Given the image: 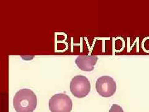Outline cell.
Segmentation results:
<instances>
[{"label":"cell","mask_w":149,"mask_h":112,"mask_svg":"<svg viewBox=\"0 0 149 112\" xmlns=\"http://www.w3.org/2000/svg\"><path fill=\"white\" fill-rule=\"evenodd\" d=\"M37 105V96L29 88H22L14 96L13 106L16 112H33Z\"/></svg>","instance_id":"1"},{"label":"cell","mask_w":149,"mask_h":112,"mask_svg":"<svg viewBox=\"0 0 149 112\" xmlns=\"http://www.w3.org/2000/svg\"><path fill=\"white\" fill-rule=\"evenodd\" d=\"M70 87L72 95L78 99L85 97L91 90L90 80L81 75L74 76L72 79Z\"/></svg>","instance_id":"3"},{"label":"cell","mask_w":149,"mask_h":112,"mask_svg":"<svg viewBox=\"0 0 149 112\" xmlns=\"http://www.w3.org/2000/svg\"><path fill=\"white\" fill-rule=\"evenodd\" d=\"M73 102L65 93H57L50 98L49 108L51 112H71Z\"/></svg>","instance_id":"2"},{"label":"cell","mask_w":149,"mask_h":112,"mask_svg":"<svg viewBox=\"0 0 149 112\" xmlns=\"http://www.w3.org/2000/svg\"><path fill=\"white\" fill-rule=\"evenodd\" d=\"M116 83L114 79L108 76L99 77L96 82V89L100 95L108 98L114 95L116 92Z\"/></svg>","instance_id":"4"},{"label":"cell","mask_w":149,"mask_h":112,"mask_svg":"<svg viewBox=\"0 0 149 112\" xmlns=\"http://www.w3.org/2000/svg\"><path fill=\"white\" fill-rule=\"evenodd\" d=\"M109 112H124L122 107L117 104H113L111 106Z\"/></svg>","instance_id":"6"},{"label":"cell","mask_w":149,"mask_h":112,"mask_svg":"<svg viewBox=\"0 0 149 112\" xmlns=\"http://www.w3.org/2000/svg\"><path fill=\"white\" fill-rule=\"evenodd\" d=\"M97 60L96 55H80L75 59V64L81 71L91 72L94 70Z\"/></svg>","instance_id":"5"}]
</instances>
